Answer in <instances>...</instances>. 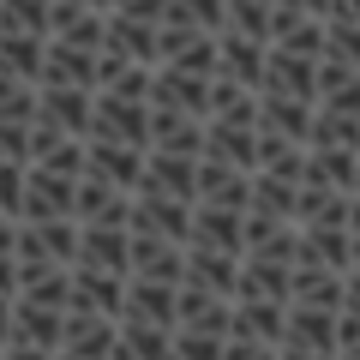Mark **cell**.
<instances>
[{
	"mask_svg": "<svg viewBox=\"0 0 360 360\" xmlns=\"http://www.w3.org/2000/svg\"><path fill=\"white\" fill-rule=\"evenodd\" d=\"M319 60L324 54H300V49H276V42H270L264 84L258 90H283V96H312V103H319Z\"/></svg>",
	"mask_w": 360,
	"mask_h": 360,
	"instance_id": "ba28073f",
	"label": "cell"
},
{
	"mask_svg": "<svg viewBox=\"0 0 360 360\" xmlns=\"http://www.w3.org/2000/svg\"><path fill=\"white\" fill-rule=\"evenodd\" d=\"M25 168L30 162H0V210L6 217H18V205H25Z\"/></svg>",
	"mask_w": 360,
	"mask_h": 360,
	"instance_id": "ab89813d",
	"label": "cell"
},
{
	"mask_svg": "<svg viewBox=\"0 0 360 360\" xmlns=\"http://www.w3.org/2000/svg\"><path fill=\"white\" fill-rule=\"evenodd\" d=\"M222 360H283L276 342H258V336H229V354Z\"/></svg>",
	"mask_w": 360,
	"mask_h": 360,
	"instance_id": "b9f144b4",
	"label": "cell"
},
{
	"mask_svg": "<svg viewBox=\"0 0 360 360\" xmlns=\"http://www.w3.org/2000/svg\"><path fill=\"white\" fill-rule=\"evenodd\" d=\"M96 60H103V49H84V42L49 37V66H42V84H84V90H96Z\"/></svg>",
	"mask_w": 360,
	"mask_h": 360,
	"instance_id": "603a6c76",
	"label": "cell"
},
{
	"mask_svg": "<svg viewBox=\"0 0 360 360\" xmlns=\"http://www.w3.org/2000/svg\"><path fill=\"white\" fill-rule=\"evenodd\" d=\"M276 49H300V54H324V18H307L288 37H276Z\"/></svg>",
	"mask_w": 360,
	"mask_h": 360,
	"instance_id": "60d3db41",
	"label": "cell"
},
{
	"mask_svg": "<svg viewBox=\"0 0 360 360\" xmlns=\"http://www.w3.org/2000/svg\"><path fill=\"white\" fill-rule=\"evenodd\" d=\"M66 354L84 360H115L120 354V319H103V312H66Z\"/></svg>",
	"mask_w": 360,
	"mask_h": 360,
	"instance_id": "9a60e30c",
	"label": "cell"
},
{
	"mask_svg": "<svg viewBox=\"0 0 360 360\" xmlns=\"http://www.w3.org/2000/svg\"><path fill=\"white\" fill-rule=\"evenodd\" d=\"M288 330V300H234V330L229 336H258V342L283 348Z\"/></svg>",
	"mask_w": 360,
	"mask_h": 360,
	"instance_id": "f546056e",
	"label": "cell"
},
{
	"mask_svg": "<svg viewBox=\"0 0 360 360\" xmlns=\"http://www.w3.org/2000/svg\"><path fill=\"white\" fill-rule=\"evenodd\" d=\"M186 246L246 252V210H234V205H193V240Z\"/></svg>",
	"mask_w": 360,
	"mask_h": 360,
	"instance_id": "d6986e66",
	"label": "cell"
},
{
	"mask_svg": "<svg viewBox=\"0 0 360 360\" xmlns=\"http://www.w3.org/2000/svg\"><path fill=\"white\" fill-rule=\"evenodd\" d=\"M0 295H18V258L0 252Z\"/></svg>",
	"mask_w": 360,
	"mask_h": 360,
	"instance_id": "ee69618b",
	"label": "cell"
},
{
	"mask_svg": "<svg viewBox=\"0 0 360 360\" xmlns=\"http://www.w3.org/2000/svg\"><path fill=\"white\" fill-rule=\"evenodd\" d=\"M132 234L193 240V198H174V193H132Z\"/></svg>",
	"mask_w": 360,
	"mask_h": 360,
	"instance_id": "277c9868",
	"label": "cell"
},
{
	"mask_svg": "<svg viewBox=\"0 0 360 360\" xmlns=\"http://www.w3.org/2000/svg\"><path fill=\"white\" fill-rule=\"evenodd\" d=\"M150 150H186V156H205V115H186V108H162V103H150Z\"/></svg>",
	"mask_w": 360,
	"mask_h": 360,
	"instance_id": "e0dca14e",
	"label": "cell"
},
{
	"mask_svg": "<svg viewBox=\"0 0 360 360\" xmlns=\"http://www.w3.org/2000/svg\"><path fill=\"white\" fill-rule=\"evenodd\" d=\"M132 276L186 283V240H168V234H132Z\"/></svg>",
	"mask_w": 360,
	"mask_h": 360,
	"instance_id": "2e32d148",
	"label": "cell"
},
{
	"mask_svg": "<svg viewBox=\"0 0 360 360\" xmlns=\"http://www.w3.org/2000/svg\"><path fill=\"white\" fill-rule=\"evenodd\" d=\"M270 18H276V0H229V25L222 30H240V37L270 42Z\"/></svg>",
	"mask_w": 360,
	"mask_h": 360,
	"instance_id": "e575fe53",
	"label": "cell"
},
{
	"mask_svg": "<svg viewBox=\"0 0 360 360\" xmlns=\"http://www.w3.org/2000/svg\"><path fill=\"white\" fill-rule=\"evenodd\" d=\"M90 6H103V13H108V6H115V0H90Z\"/></svg>",
	"mask_w": 360,
	"mask_h": 360,
	"instance_id": "11a10c76",
	"label": "cell"
},
{
	"mask_svg": "<svg viewBox=\"0 0 360 360\" xmlns=\"http://www.w3.org/2000/svg\"><path fill=\"white\" fill-rule=\"evenodd\" d=\"M0 30H37V37H49V0H0Z\"/></svg>",
	"mask_w": 360,
	"mask_h": 360,
	"instance_id": "d590c367",
	"label": "cell"
},
{
	"mask_svg": "<svg viewBox=\"0 0 360 360\" xmlns=\"http://www.w3.org/2000/svg\"><path fill=\"white\" fill-rule=\"evenodd\" d=\"M120 319H144V324H180V283L132 276V283H127V312H120Z\"/></svg>",
	"mask_w": 360,
	"mask_h": 360,
	"instance_id": "ffe728a7",
	"label": "cell"
},
{
	"mask_svg": "<svg viewBox=\"0 0 360 360\" xmlns=\"http://www.w3.org/2000/svg\"><path fill=\"white\" fill-rule=\"evenodd\" d=\"M30 127L37 120H0V162H30Z\"/></svg>",
	"mask_w": 360,
	"mask_h": 360,
	"instance_id": "f35d334b",
	"label": "cell"
},
{
	"mask_svg": "<svg viewBox=\"0 0 360 360\" xmlns=\"http://www.w3.org/2000/svg\"><path fill=\"white\" fill-rule=\"evenodd\" d=\"M108 49L132 54V60H150L162 66V25H150V18H132V13H108Z\"/></svg>",
	"mask_w": 360,
	"mask_h": 360,
	"instance_id": "d4e9b609",
	"label": "cell"
},
{
	"mask_svg": "<svg viewBox=\"0 0 360 360\" xmlns=\"http://www.w3.org/2000/svg\"><path fill=\"white\" fill-rule=\"evenodd\" d=\"M72 217H78V222H127V229H132V193L84 168V180H78V198H72Z\"/></svg>",
	"mask_w": 360,
	"mask_h": 360,
	"instance_id": "4fadbf2b",
	"label": "cell"
},
{
	"mask_svg": "<svg viewBox=\"0 0 360 360\" xmlns=\"http://www.w3.org/2000/svg\"><path fill=\"white\" fill-rule=\"evenodd\" d=\"M348 270H360V234H354V264H348Z\"/></svg>",
	"mask_w": 360,
	"mask_h": 360,
	"instance_id": "f5cc1de1",
	"label": "cell"
},
{
	"mask_svg": "<svg viewBox=\"0 0 360 360\" xmlns=\"http://www.w3.org/2000/svg\"><path fill=\"white\" fill-rule=\"evenodd\" d=\"M78 180L84 174H60V168H25V205H18V222H54V217H72V198H78Z\"/></svg>",
	"mask_w": 360,
	"mask_h": 360,
	"instance_id": "6da1fadb",
	"label": "cell"
},
{
	"mask_svg": "<svg viewBox=\"0 0 360 360\" xmlns=\"http://www.w3.org/2000/svg\"><path fill=\"white\" fill-rule=\"evenodd\" d=\"M324 54L360 66V25H354V18H324Z\"/></svg>",
	"mask_w": 360,
	"mask_h": 360,
	"instance_id": "74e56055",
	"label": "cell"
},
{
	"mask_svg": "<svg viewBox=\"0 0 360 360\" xmlns=\"http://www.w3.org/2000/svg\"><path fill=\"white\" fill-rule=\"evenodd\" d=\"M312 120H319V103H312V96L258 90V127H264V132H283V139L307 144V139H312Z\"/></svg>",
	"mask_w": 360,
	"mask_h": 360,
	"instance_id": "30bf717a",
	"label": "cell"
},
{
	"mask_svg": "<svg viewBox=\"0 0 360 360\" xmlns=\"http://www.w3.org/2000/svg\"><path fill=\"white\" fill-rule=\"evenodd\" d=\"M54 360H84V354H66V348H60V354H54Z\"/></svg>",
	"mask_w": 360,
	"mask_h": 360,
	"instance_id": "db71d44e",
	"label": "cell"
},
{
	"mask_svg": "<svg viewBox=\"0 0 360 360\" xmlns=\"http://www.w3.org/2000/svg\"><path fill=\"white\" fill-rule=\"evenodd\" d=\"M300 186H307V180H288V174H270V168H252V210H258V217H283V222H295V210H300Z\"/></svg>",
	"mask_w": 360,
	"mask_h": 360,
	"instance_id": "4dcf8cb0",
	"label": "cell"
},
{
	"mask_svg": "<svg viewBox=\"0 0 360 360\" xmlns=\"http://www.w3.org/2000/svg\"><path fill=\"white\" fill-rule=\"evenodd\" d=\"M127 270H96V264H72V307L66 312H103L120 319L127 312Z\"/></svg>",
	"mask_w": 360,
	"mask_h": 360,
	"instance_id": "3957f363",
	"label": "cell"
},
{
	"mask_svg": "<svg viewBox=\"0 0 360 360\" xmlns=\"http://www.w3.org/2000/svg\"><path fill=\"white\" fill-rule=\"evenodd\" d=\"M234 300H295V258L246 252L240 258V288Z\"/></svg>",
	"mask_w": 360,
	"mask_h": 360,
	"instance_id": "8992f818",
	"label": "cell"
},
{
	"mask_svg": "<svg viewBox=\"0 0 360 360\" xmlns=\"http://www.w3.org/2000/svg\"><path fill=\"white\" fill-rule=\"evenodd\" d=\"M240 258L246 252H222V246H186V283H205L217 295L240 288Z\"/></svg>",
	"mask_w": 360,
	"mask_h": 360,
	"instance_id": "83f0119b",
	"label": "cell"
},
{
	"mask_svg": "<svg viewBox=\"0 0 360 360\" xmlns=\"http://www.w3.org/2000/svg\"><path fill=\"white\" fill-rule=\"evenodd\" d=\"M210 84L217 78H205V72H186V66H156V84H150V103H162V108H186V115H205L210 120Z\"/></svg>",
	"mask_w": 360,
	"mask_h": 360,
	"instance_id": "8fae6325",
	"label": "cell"
},
{
	"mask_svg": "<svg viewBox=\"0 0 360 360\" xmlns=\"http://www.w3.org/2000/svg\"><path fill=\"white\" fill-rule=\"evenodd\" d=\"M307 6H312V13H324V18H330V0H307Z\"/></svg>",
	"mask_w": 360,
	"mask_h": 360,
	"instance_id": "816d5d0a",
	"label": "cell"
},
{
	"mask_svg": "<svg viewBox=\"0 0 360 360\" xmlns=\"http://www.w3.org/2000/svg\"><path fill=\"white\" fill-rule=\"evenodd\" d=\"M342 307H354V312H360V270H348V300H342Z\"/></svg>",
	"mask_w": 360,
	"mask_h": 360,
	"instance_id": "681fc988",
	"label": "cell"
},
{
	"mask_svg": "<svg viewBox=\"0 0 360 360\" xmlns=\"http://www.w3.org/2000/svg\"><path fill=\"white\" fill-rule=\"evenodd\" d=\"M0 360H6V342H0Z\"/></svg>",
	"mask_w": 360,
	"mask_h": 360,
	"instance_id": "9f6ffc18",
	"label": "cell"
},
{
	"mask_svg": "<svg viewBox=\"0 0 360 360\" xmlns=\"http://www.w3.org/2000/svg\"><path fill=\"white\" fill-rule=\"evenodd\" d=\"M115 360H127V354H115Z\"/></svg>",
	"mask_w": 360,
	"mask_h": 360,
	"instance_id": "6f0895ef",
	"label": "cell"
},
{
	"mask_svg": "<svg viewBox=\"0 0 360 360\" xmlns=\"http://www.w3.org/2000/svg\"><path fill=\"white\" fill-rule=\"evenodd\" d=\"M144 144H127V139H90V174L115 180V186H127V193H139L144 180Z\"/></svg>",
	"mask_w": 360,
	"mask_h": 360,
	"instance_id": "ac0fdd59",
	"label": "cell"
},
{
	"mask_svg": "<svg viewBox=\"0 0 360 360\" xmlns=\"http://www.w3.org/2000/svg\"><path fill=\"white\" fill-rule=\"evenodd\" d=\"M6 360H54V348H37V342H6Z\"/></svg>",
	"mask_w": 360,
	"mask_h": 360,
	"instance_id": "7bdbcfd3",
	"label": "cell"
},
{
	"mask_svg": "<svg viewBox=\"0 0 360 360\" xmlns=\"http://www.w3.org/2000/svg\"><path fill=\"white\" fill-rule=\"evenodd\" d=\"M307 180L336 186V193H354V180H360V150H354V144H307Z\"/></svg>",
	"mask_w": 360,
	"mask_h": 360,
	"instance_id": "484cf974",
	"label": "cell"
},
{
	"mask_svg": "<svg viewBox=\"0 0 360 360\" xmlns=\"http://www.w3.org/2000/svg\"><path fill=\"white\" fill-rule=\"evenodd\" d=\"M348 222H354V234H360V186H354V198H348Z\"/></svg>",
	"mask_w": 360,
	"mask_h": 360,
	"instance_id": "f907efd6",
	"label": "cell"
},
{
	"mask_svg": "<svg viewBox=\"0 0 360 360\" xmlns=\"http://www.w3.org/2000/svg\"><path fill=\"white\" fill-rule=\"evenodd\" d=\"M229 354V336L217 330H174V360H222Z\"/></svg>",
	"mask_w": 360,
	"mask_h": 360,
	"instance_id": "8d00e7d4",
	"label": "cell"
},
{
	"mask_svg": "<svg viewBox=\"0 0 360 360\" xmlns=\"http://www.w3.org/2000/svg\"><path fill=\"white\" fill-rule=\"evenodd\" d=\"M307 144H354V150H360V115L319 103V120H312V139Z\"/></svg>",
	"mask_w": 360,
	"mask_h": 360,
	"instance_id": "836d02e7",
	"label": "cell"
},
{
	"mask_svg": "<svg viewBox=\"0 0 360 360\" xmlns=\"http://www.w3.org/2000/svg\"><path fill=\"white\" fill-rule=\"evenodd\" d=\"M13 312H18V295H0V342H13Z\"/></svg>",
	"mask_w": 360,
	"mask_h": 360,
	"instance_id": "f6af8a7d",
	"label": "cell"
},
{
	"mask_svg": "<svg viewBox=\"0 0 360 360\" xmlns=\"http://www.w3.org/2000/svg\"><path fill=\"white\" fill-rule=\"evenodd\" d=\"M37 103H42V84L0 72V120H37Z\"/></svg>",
	"mask_w": 360,
	"mask_h": 360,
	"instance_id": "d6a6232c",
	"label": "cell"
},
{
	"mask_svg": "<svg viewBox=\"0 0 360 360\" xmlns=\"http://www.w3.org/2000/svg\"><path fill=\"white\" fill-rule=\"evenodd\" d=\"M222 60H217V72L222 78H234V84H264V60H270V42H258V37H240V30H222Z\"/></svg>",
	"mask_w": 360,
	"mask_h": 360,
	"instance_id": "cb8c5ba5",
	"label": "cell"
},
{
	"mask_svg": "<svg viewBox=\"0 0 360 360\" xmlns=\"http://www.w3.org/2000/svg\"><path fill=\"white\" fill-rule=\"evenodd\" d=\"M336 319H342L336 307H300V300H288V330H283V342H288V348H319V354H336Z\"/></svg>",
	"mask_w": 360,
	"mask_h": 360,
	"instance_id": "7402d4cb",
	"label": "cell"
},
{
	"mask_svg": "<svg viewBox=\"0 0 360 360\" xmlns=\"http://www.w3.org/2000/svg\"><path fill=\"white\" fill-rule=\"evenodd\" d=\"M283 360H336V354H319V348H288V342H283Z\"/></svg>",
	"mask_w": 360,
	"mask_h": 360,
	"instance_id": "c3c4849f",
	"label": "cell"
},
{
	"mask_svg": "<svg viewBox=\"0 0 360 360\" xmlns=\"http://www.w3.org/2000/svg\"><path fill=\"white\" fill-rule=\"evenodd\" d=\"M180 330H234V295H217L205 283H180Z\"/></svg>",
	"mask_w": 360,
	"mask_h": 360,
	"instance_id": "5bb4252c",
	"label": "cell"
},
{
	"mask_svg": "<svg viewBox=\"0 0 360 360\" xmlns=\"http://www.w3.org/2000/svg\"><path fill=\"white\" fill-rule=\"evenodd\" d=\"M90 139H127L150 150V103L144 96H120V90H96V120Z\"/></svg>",
	"mask_w": 360,
	"mask_h": 360,
	"instance_id": "7a4b0ae2",
	"label": "cell"
},
{
	"mask_svg": "<svg viewBox=\"0 0 360 360\" xmlns=\"http://www.w3.org/2000/svg\"><path fill=\"white\" fill-rule=\"evenodd\" d=\"M0 252H18V217L0 210Z\"/></svg>",
	"mask_w": 360,
	"mask_h": 360,
	"instance_id": "bcb514c9",
	"label": "cell"
},
{
	"mask_svg": "<svg viewBox=\"0 0 360 360\" xmlns=\"http://www.w3.org/2000/svg\"><path fill=\"white\" fill-rule=\"evenodd\" d=\"M13 342H37V348H54V354H60V342H66V312L18 295V312H13Z\"/></svg>",
	"mask_w": 360,
	"mask_h": 360,
	"instance_id": "4316f807",
	"label": "cell"
},
{
	"mask_svg": "<svg viewBox=\"0 0 360 360\" xmlns=\"http://www.w3.org/2000/svg\"><path fill=\"white\" fill-rule=\"evenodd\" d=\"M42 66H49V37H37V30H0V72H18L30 84H42Z\"/></svg>",
	"mask_w": 360,
	"mask_h": 360,
	"instance_id": "f1b7e54d",
	"label": "cell"
},
{
	"mask_svg": "<svg viewBox=\"0 0 360 360\" xmlns=\"http://www.w3.org/2000/svg\"><path fill=\"white\" fill-rule=\"evenodd\" d=\"M37 120H54V127L72 132V139H90V120H96V90H84V84H42Z\"/></svg>",
	"mask_w": 360,
	"mask_h": 360,
	"instance_id": "52a82bcc",
	"label": "cell"
},
{
	"mask_svg": "<svg viewBox=\"0 0 360 360\" xmlns=\"http://www.w3.org/2000/svg\"><path fill=\"white\" fill-rule=\"evenodd\" d=\"M300 264L348 270L354 264V229H348V222H307V229H300Z\"/></svg>",
	"mask_w": 360,
	"mask_h": 360,
	"instance_id": "44dd1931",
	"label": "cell"
},
{
	"mask_svg": "<svg viewBox=\"0 0 360 360\" xmlns=\"http://www.w3.org/2000/svg\"><path fill=\"white\" fill-rule=\"evenodd\" d=\"M139 193H174V198H193V205H198V156H186V150H150V156H144Z\"/></svg>",
	"mask_w": 360,
	"mask_h": 360,
	"instance_id": "7c38bea8",
	"label": "cell"
},
{
	"mask_svg": "<svg viewBox=\"0 0 360 360\" xmlns=\"http://www.w3.org/2000/svg\"><path fill=\"white\" fill-rule=\"evenodd\" d=\"M330 18H354L360 25V0H330Z\"/></svg>",
	"mask_w": 360,
	"mask_h": 360,
	"instance_id": "7dc6e473",
	"label": "cell"
},
{
	"mask_svg": "<svg viewBox=\"0 0 360 360\" xmlns=\"http://www.w3.org/2000/svg\"><path fill=\"white\" fill-rule=\"evenodd\" d=\"M174 330H180V324L120 319V354H127V360H174Z\"/></svg>",
	"mask_w": 360,
	"mask_h": 360,
	"instance_id": "1f68e13d",
	"label": "cell"
},
{
	"mask_svg": "<svg viewBox=\"0 0 360 360\" xmlns=\"http://www.w3.org/2000/svg\"><path fill=\"white\" fill-rule=\"evenodd\" d=\"M72 264L127 270V276H132V229H127V222H78V258H72Z\"/></svg>",
	"mask_w": 360,
	"mask_h": 360,
	"instance_id": "5b68a950",
	"label": "cell"
},
{
	"mask_svg": "<svg viewBox=\"0 0 360 360\" xmlns=\"http://www.w3.org/2000/svg\"><path fill=\"white\" fill-rule=\"evenodd\" d=\"M198 205L252 210V168H234L222 156H198Z\"/></svg>",
	"mask_w": 360,
	"mask_h": 360,
	"instance_id": "9c48e42d",
	"label": "cell"
}]
</instances>
